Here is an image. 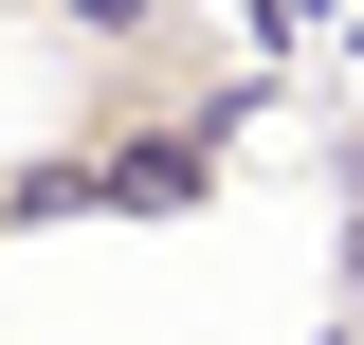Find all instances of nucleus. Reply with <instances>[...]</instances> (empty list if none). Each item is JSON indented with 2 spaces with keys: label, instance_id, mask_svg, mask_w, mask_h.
Instances as JSON below:
<instances>
[]
</instances>
